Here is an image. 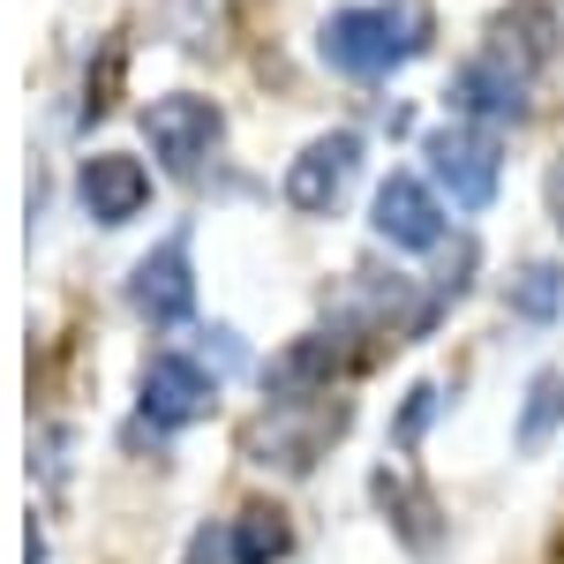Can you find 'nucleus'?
<instances>
[{
	"label": "nucleus",
	"instance_id": "obj_2",
	"mask_svg": "<svg viewBox=\"0 0 564 564\" xmlns=\"http://www.w3.org/2000/svg\"><path fill=\"white\" fill-rule=\"evenodd\" d=\"M430 174L459 212H481L497 196V135L489 129H436L430 135Z\"/></svg>",
	"mask_w": 564,
	"mask_h": 564
},
{
	"label": "nucleus",
	"instance_id": "obj_8",
	"mask_svg": "<svg viewBox=\"0 0 564 564\" xmlns=\"http://www.w3.org/2000/svg\"><path fill=\"white\" fill-rule=\"evenodd\" d=\"M452 106L475 113V121H520L527 113V68L505 53H475L459 76H452Z\"/></svg>",
	"mask_w": 564,
	"mask_h": 564
},
{
	"label": "nucleus",
	"instance_id": "obj_6",
	"mask_svg": "<svg viewBox=\"0 0 564 564\" xmlns=\"http://www.w3.org/2000/svg\"><path fill=\"white\" fill-rule=\"evenodd\" d=\"M212 369L204 361H188V354H159L151 369H143V414L159 422V430H181V422H196V414H212Z\"/></svg>",
	"mask_w": 564,
	"mask_h": 564
},
{
	"label": "nucleus",
	"instance_id": "obj_7",
	"mask_svg": "<svg viewBox=\"0 0 564 564\" xmlns=\"http://www.w3.org/2000/svg\"><path fill=\"white\" fill-rule=\"evenodd\" d=\"M76 196H84V212L98 226H129L151 204V174H143V159L98 151V159H84V174H76Z\"/></svg>",
	"mask_w": 564,
	"mask_h": 564
},
{
	"label": "nucleus",
	"instance_id": "obj_14",
	"mask_svg": "<svg viewBox=\"0 0 564 564\" xmlns=\"http://www.w3.org/2000/svg\"><path fill=\"white\" fill-rule=\"evenodd\" d=\"M557 302H564L557 263H527L520 279H512V308H520V316H557Z\"/></svg>",
	"mask_w": 564,
	"mask_h": 564
},
{
	"label": "nucleus",
	"instance_id": "obj_15",
	"mask_svg": "<svg viewBox=\"0 0 564 564\" xmlns=\"http://www.w3.org/2000/svg\"><path fill=\"white\" fill-rule=\"evenodd\" d=\"M550 218H557V234H564V159H557V174H550Z\"/></svg>",
	"mask_w": 564,
	"mask_h": 564
},
{
	"label": "nucleus",
	"instance_id": "obj_9",
	"mask_svg": "<svg viewBox=\"0 0 564 564\" xmlns=\"http://www.w3.org/2000/svg\"><path fill=\"white\" fill-rule=\"evenodd\" d=\"M129 302L143 308L151 324H181V316L196 308V279H188V249H181V241H166V249H151V257L135 263Z\"/></svg>",
	"mask_w": 564,
	"mask_h": 564
},
{
	"label": "nucleus",
	"instance_id": "obj_5",
	"mask_svg": "<svg viewBox=\"0 0 564 564\" xmlns=\"http://www.w3.org/2000/svg\"><path fill=\"white\" fill-rule=\"evenodd\" d=\"M369 226L384 234L391 249H436V241H444V204H436L430 181L391 174L384 188H377V204H369Z\"/></svg>",
	"mask_w": 564,
	"mask_h": 564
},
{
	"label": "nucleus",
	"instance_id": "obj_13",
	"mask_svg": "<svg viewBox=\"0 0 564 564\" xmlns=\"http://www.w3.org/2000/svg\"><path fill=\"white\" fill-rule=\"evenodd\" d=\"M377 497H384L391 512H399L406 542H414V550H430V542H436V534H430V520H436V505H430V497H422L414 481L399 475V467H384V475H377Z\"/></svg>",
	"mask_w": 564,
	"mask_h": 564
},
{
	"label": "nucleus",
	"instance_id": "obj_12",
	"mask_svg": "<svg viewBox=\"0 0 564 564\" xmlns=\"http://www.w3.org/2000/svg\"><path fill=\"white\" fill-rule=\"evenodd\" d=\"M557 422H564V377H557V369H542V377L527 384V414H520V452H542Z\"/></svg>",
	"mask_w": 564,
	"mask_h": 564
},
{
	"label": "nucleus",
	"instance_id": "obj_11",
	"mask_svg": "<svg viewBox=\"0 0 564 564\" xmlns=\"http://www.w3.org/2000/svg\"><path fill=\"white\" fill-rule=\"evenodd\" d=\"M497 39H505V45L520 39L527 68H542V61L557 53V15H550V8H534V0H520V8H505V15H497Z\"/></svg>",
	"mask_w": 564,
	"mask_h": 564
},
{
	"label": "nucleus",
	"instance_id": "obj_10",
	"mask_svg": "<svg viewBox=\"0 0 564 564\" xmlns=\"http://www.w3.org/2000/svg\"><path fill=\"white\" fill-rule=\"evenodd\" d=\"M286 557V520L279 512H241V520L226 527V564H279Z\"/></svg>",
	"mask_w": 564,
	"mask_h": 564
},
{
	"label": "nucleus",
	"instance_id": "obj_1",
	"mask_svg": "<svg viewBox=\"0 0 564 564\" xmlns=\"http://www.w3.org/2000/svg\"><path fill=\"white\" fill-rule=\"evenodd\" d=\"M316 45H324V61L339 68V76H391L399 61H414L422 45H430V15L414 8V0H377V8H339L324 31H316Z\"/></svg>",
	"mask_w": 564,
	"mask_h": 564
},
{
	"label": "nucleus",
	"instance_id": "obj_4",
	"mask_svg": "<svg viewBox=\"0 0 564 564\" xmlns=\"http://www.w3.org/2000/svg\"><path fill=\"white\" fill-rule=\"evenodd\" d=\"M354 174H361V135L354 129L316 135L302 159L286 166V204H294V212H332V204L347 196Z\"/></svg>",
	"mask_w": 564,
	"mask_h": 564
},
{
	"label": "nucleus",
	"instance_id": "obj_3",
	"mask_svg": "<svg viewBox=\"0 0 564 564\" xmlns=\"http://www.w3.org/2000/svg\"><path fill=\"white\" fill-rule=\"evenodd\" d=\"M143 135H151V151H159L174 174H196V166L212 159V143H218V106H212V98H188V90L151 98Z\"/></svg>",
	"mask_w": 564,
	"mask_h": 564
}]
</instances>
